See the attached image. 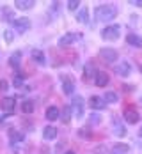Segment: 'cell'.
Instances as JSON below:
<instances>
[{"label": "cell", "mask_w": 142, "mask_h": 154, "mask_svg": "<svg viewBox=\"0 0 142 154\" xmlns=\"http://www.w3.org/2000/svg\"><path fill=\"white\" fill-rule=\"evenodd\" d=\"M126 43L135 48H142V37H139L137 34H128L126 35Z\"/></svg>", "instance_id": "9c48e42d"}, {"label": "cell", "mask_w": 142, "mask_h": 154, "mask_svg": "<svg viewBox=\"0 0 142 154\" xmlns=\"http://www.w3.org/2000/svg\"><path fill=\"white\" fill-rule=\"evenodd\" d=\"M128 151H130V147L126 143H115L112 147V154H128Z\"/></svg>", "instance_id": "2e32d148"}, {"label": "cell", "mask_w": 142, "mask_h": 154, "mask_svg": "<svg viewBox=\"0 0 142 154\" xmlns=\"http://www.w3.org/2000/svg\"><path fill=\"white\" fill-rule=\"evenodd\" d=\"M78 135H80V137H85V138H89V137H91V133H89V129H84V128H82V129L78 131Z\"/></svg>", "instance_id": "83f0119b"}, {"label": "cell", "mask_w": 142, "mask_h": 154, "mask_svg": "<svg viewBox=\"0 0 142 154\" xmlns=\"http://www.w3.org/2000/svg\"><path fill=\"white\" fill-rule=\"evenodd\" d=\"M75 41V35L73 34H66L61 37V41H59V46H68V45H71Z\"/></svg>", "instance_id": "d6986e66"}, {"label": "cell", "mask_w": 142, "mask_h": 154, "mask_svg": "<svg viewBox=\"0 0 142 154\" xmlns=\"http://www.w3.org/2000/svg\"><path fill=\"white\" fill-rule=\"evenodd\" d=\"M71 113H73V108H71V105H66V106H64V112H62V121H64V122H69Z\"/></svg>", "instance_id": "7402d4cb"}, {"label": "cell", "mask_w": 142, "mask_h": 154, "mask_svg": "<svg viewBox=\"0 0 142 154\" xmlns=\"http://www.w3.org/2000/svg\"><path fill=\"white\" fill-rule=\"evenodd\" d=\"M119 25H109V27H105L103 30H101V37L105 39V41H115L117 37H119Z\"/></svg>", "instance_id": "7a4b0ae2"}, {"label": "cell", "mask_w": 142, "mask_h": 154, "mask_svg": "<svg viewBox=\"0 0 142 154\" xmlns=\"http://www.w3.org/2000/svg\"><path fill=\"white\" fill-rule=\"evenodd\" d=\"M9 138H11V142H21L23 140V133H20V131H9Z\"/></svg>", "instance_id": "603a6c76"}, {"label": "cell", "mask_w": 142, "mask_h": 154, "mask_svg": "<svg viewBox=\"0 0 142 154\" xmlns=\"http://www.w3.org/2000/svg\"><path fill=\"white\" fill-rule=\"evenodd\" d=\"M59 117H61V112H59L57 106H50L46 110V119L48 121H57Z\"/></svg>", "instance_id": "9a60e30c"}, {"label": "cell", "mask_w": 142, "mask_h": 154, "mask_svg": "<svg viewBox=\"0 0 142 154\" xmlns=\"http://www.w3.org/2000/svg\"><path fill=\"white\" fill-rule=\"evenodd\" d=\"M71 108H77V115L82 117V99H80V97H75V101H73Z\"/></svg>", "instance_id": "cb8c5ba5"}, {"label": "cell", "mask_w": 142, "mask_h": 154, "mask_svg": "<svg viewBox=\"0 0 142 154\" xmlns=\"http://www.w3.org/2000/svg\"><path fill=\"white\" fill-rule=\"evenodd\" d=\"M139 135H140V137H142V128H140V131H139Z\"/></svg>", "instance_id": "e575fe53"}, {"label": "cell", "mask_w": 142, "mask_h": 154, "mask_svg": "<svg viewBox=\"0 0 142 154\" xmlns=\"http://www.w3.org/2000/svg\"><path fill=\"white\" fill-rule=\"evenodd\" d=\"M125 121L128 124H137L139 122V113L135 110H126L125 112Z\"/></svg>", "instance_id": "7c38bea8"}, {"label": "cell", "mask_w": 142, "mask_h": 154, "mask_svg": "<svg viewBox=\"0 0 142 154\" xmlns=\"http://www.w3.org/2000/svg\"><path fill=\"white\" fill-rule=\"evenodd\" d=\"M117 99H119V96L115 92H107L105 94V101L107 103H117Z\"/></svg>", "instance_id": "484cf974"}, {"label": "cell", "mask_w": 142, "mask_h": 154, "mask_svg": "<svg viewBox=\"0 0 142 154\" xmlns=\"http://www.w3.org/2000/svg\"><path fill=\"white\" fill-rule=\"evenodd\" d=\"M114 135H117V137H125V135H126L125 126L119 124V122H114Z\"/></svg>", "instance_id": "44dd1931"}, {"label": "cell", "mask_w": 142, "mask_h": 154, "mask_svg": "<svg viewBox=\"0 0 142 154\" xmlns=\"http://www.w3.org/2000/svg\"><path fill=\"white\" fill-rule=\"evenodd\" d=\"M80 4H82L80 0H69V2H68V9H69V11H77L80 7Z\"/></svg>", "instance_id": "4316f807"}, {"label": "cell", "mask_w": 142, "mask_h": 154, "mask_svg": "<svg viewBox=\"0 0 142 154\" xmlns=\"http://www.w3.org/2000/svg\"><path fill=\"white\" fill-rule=\"evenodd\" d=\"M32 59L37 62V64H45V53L41 51V50H32Z\"/></svg>", "instance_id": "ac0fdd59"}, {"label": "cell", "mask_w": 142, "mask_h": 154, "mask_svg": "<svg viewBox=\"0 0 142 154\" xmlns=\"http://www.w3.org/2000/svg\"><path fill=\"white\" fill-rule=\"evenodd\" d=\"M77 20H78L80 23H87L89 21V11L87 9H80L78 14H77Z\"/></svg>", "instance_id": "ffe728a7"}, {"label": "cell", "mask_w": 142, "mask_h": 154, "mask_svg": "<svg viewBox=\"0 0 142 154\" xmlns=\"http://www.w3.org/2000/svg\"><path fill=\"white\" fill-rule=\"evenodd\" d=\"M0 91H2V92L7 91V82H5V80H0Z\"/></svg>", "instance_id": "4dcf8cb0"}, {"label": "cell", "mask_w": 142, "mask_h": 154, "mask_svg": "<svg viewBox=\"0 0 142 154\" xmlns=\"http://www.w3.org/2000/svg\"><path fill=\"white\" fill-rule=\"evenodd\" d=\"M57 137V129L53 128V126H46L45 129H43V138L45 140H53Z\"/></svg>", "instance_id": "5bb4252c"}, {"label": "cell", "mask_w": 142, "mask_h": 154, "mask_svg": "<svg viewBox=\"0 0 142 154\" xmlns=\"http://www.w3.org/2000/svg\"><path fill=\"white\" fill-rule=\"evenodd\" d=\"M99 57L103 59L105 62H110V64H114V62L117 60V51L115 50H112V48H101L99 50Z\"/></svg>", "instance_id": "3957f363"}, {"label": "cell", "mask_w": 142, "mask_h": 154, "mask_svg": "<svg viewBox=\"0 0 142 154\" xmlns=\"http://www.w3.org/2000/svg\"><path fill=\"white\" fill-rule=\"evenodd\" d=\"M0 20H2V21H14L16 20L14 11H13L11 7H7V5L0 7Z\"/></svg>", "instance_id": "8992f818"}, {"label": "cell", "mask_w": 142, "mask_h": 154, "mask_svg": "<svg viewBox=\"0 0 142 154\" xmlns=\"http://www.w3.org/2000/svg\"><path fill=\"white\" fill-rule=\"evenodd\" d=\"M66 154H75V152H73V151H68V152H66Z\"/></svg>", "instance_id": "836d02e7"}, {"label": "cell", "mask_w": 142, "mask_h": 154, "mask_svg": "<svg viewBox=\"0 0 142 154\" xmlns=\"http://www.w3.org/2000/svg\"><path fill=\"white\" fill-rule=\"evenodd\" d=\"M34 0H16L14 2V7L16 9H21V11H27V9H32L34 7Z\"/></svg>", "instance_id": "30bf717a"}, {"label": "cell", "mask_w": 142, "mask_h": 154, "mask_svg": "<svg viewBox=\"0 0 142 154\" xmlns=\"http://www.w3.org/2000/svg\"><path fill=\"white\" fill-rule=\"evenodd\" d=\"M89 106L94 108V110H103V108H105V103H103L101 97H98V96H91V97H89Z\"/></svg>", "instance_id": "52a82bcc"}, {"label": "cell", "mask_w": 142, "mask_h": 154, "mask_svg": "<svg viewBox=\"0 0 142 154\" xmlns=\"http://www.w3.org/2000/svg\"><path fill=\"white\" fill-rule=\"evenodd\" d=\"M13 27L16 29V32L23 34V32L29 30V27H30V21H29V18H16L14 21H13Z\"/></svg>", "instance_id": "277c9868"}, {"label": "cell", "mask_w": 142, "mask_h": 154, "mask_svg": "<svg viewBox=\"0 0 142 154\" xmlns=\"http://www.w3.org/2000/svg\"><path fill=\"white\" fill-rule=\"evenodd\" d=\"M96 13V18L99 20V21H110L115 18L117 14V11H115V7H112V5H98L94 9Z\"/></svg>", "instance_id": "6da1fadb"}, {"label": "cell", "mask_w": 142, "mask_h": 154, "mask_svg": "<svg viewBox=\"0 0 142 154\" xmlns=\"http://www.w3.org/2000/svg\"><path fill=\"white\" fill-rule=\"evenodd\" d=\"M91 121H93V122H99L101 117H98V115H91Z\"/></svg>", "instance_id": "d6a6232c"}, {"label": "cell", "mask_w": 142, "mask_h": 154, "mask_svg": "<svg viewBox=\"0 0 142 154\" xmlns=\"http://www.w3.org/2000/svg\"><path fill=\"white\" fill-rule=\"evenodd\" d=\"M21 110H23V113H32L34 112V103L32 101H25L21 105Z\"/></svg>", "instance_id": "d4e9b609"}, {"label": "cell", "mask_w": 142, "mask_h": 154, "mask_svg": "<svg viewBox=\"0 0 142 154\" xmlns=\"http://www.w3.org/2000/svg\"><path fill=\"white\" fill-rule=\"evenodd\" d=\"M115 71H117V75H119V76H128V75H130V71H131V66H130L128 62H121V64H117Z\"/></svg>", "instance_id": "8fae6325"}, {"label": "cell", "mask_w": 142, "mask_h": 154, "mask_svg": "<svg viewBox=\"0 0 142 154\" xmlns=\"http://www.w3.org/2000/svg\"><path fill=\"white\" fill-rule=\"evenodd\" d=\"M140 73H142V66H140Z\"/></svg>", "instance_id": "d590c367"}, {"label": "cell", "mask_w": 142, "mask_h": 154, "mask_svg": "<svg viewBox=\"0 0 142 154\" xmlns=\"http://www.w3.org/2000/svg\"><path fill=\"white\" fill-rule=\"evenodd\" d=\"M96 73H98V71H94V67H93L91 64H87V66H85V71H84V82H89L93 76H96Z\"/></svg>", "instance_id": "e0dca14e"}, {"label": "cell", "mask_w": 142, "mask_h": 154, "mask_svg": "<svg viewBox=\"0 0 142 154\" xmlns=\"http://www.w3.org/2000/svg\"><path fill=\"white\" fill-rule=\"evenodd\" d=\"M0 106H2V110L9 115V113H13L14 112V108H16V101H14V97H4L2 99V103H0Z\"/></svg>", "instance_id": "5b68a950"}, {"label": "cell", "mask_w": 142, "mask_h": 154, "mask_svg": "<svg viewBox=\"0 0 142 154\" xmlns=\"http://www.w3.org/2000/svg\"><path fill=\"white\" fill-rule=\"evenodd\" d=\"M18 64H20V55H13V57H11V66H18Z\"/></svg>", "instance_id": "f546056e"}, {"label": "cell", "mask_w": 142, "mask_h": 154, "mask_svg": "<svg viewBox=\"0 0 142 154\" xmlns=\"http://www.w3.org/2000/svg\"><path fill=\"white\" fill-rule=\"evenodd\" d=\"M64 80V83H62V91H64V94H73V91H75V83H73V80H69V78H66L64 76L62 78Z\"/></svg>", "instance_id": "4fadbf2b"}, {"label": "cell", "mask_w": 142, "mask_h": 154, "mask_svg": "<svg viewBox=\"0 0 142 154\" xmlns=\"http://www.w3.org/2000/svg\"><path fill=\"white\" fill-rule=\"evenodd\" d=\"M94 82L98 87H105L107 83H109V75L107 73H103V71H98L94 76Z\"/></svg>", "instance_id": "ba28073f"}, {"label": "cell", "mask_w": 142, "mask_h": 154, "mask_svg": "<svg viewBox=\"0 0 142 154\" xmlns=\"http://www.w3.org/2000/svg\"><path fill=\"white\" fill-rule=\"evenodd\" d=\"M4 37H5V41H7V43H11V41H13V32H11V30H5Z\"/></svg>", "instance_id": "f1b7e54d"}, {"label": "cell", "mask_w": 142, "mask_h": 154, "mask_svg": "<svg viewBox=\"0 0 142 154\" xmlns=\"http://www.w3.org/2000/svg\"><path fill=\"white\" fill-rule=\"evenodd\" d=\"M130 4H133L137 7H142V0H130Z\"/></svg>", "instance_id": "1f68e13d"}]
</instances>
